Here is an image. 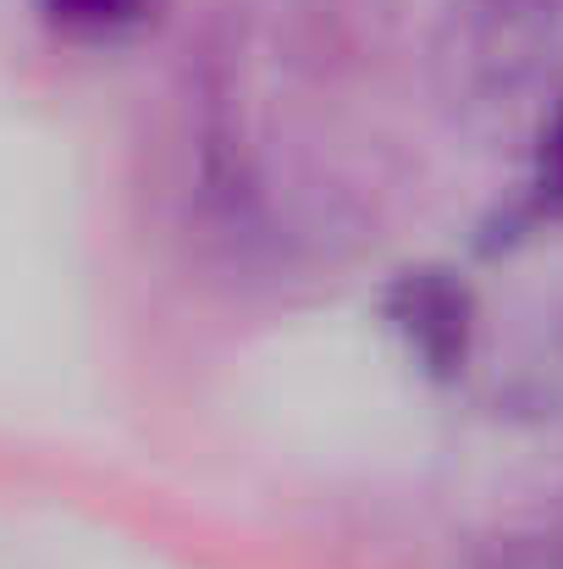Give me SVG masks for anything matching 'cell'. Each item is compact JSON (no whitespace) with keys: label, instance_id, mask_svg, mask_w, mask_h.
I'll return each instance as SVG.
<instances>
[{"label":"cell","instance_id":"1","mask_svg":"<svg viewBox=\"0 0 563 569\" xmlns=\"http://www.w3.org/2000/svg\"><path fill=\"white\" fill-rule=\"evenodd\" d=\"M365 22L354 0L249 6L204 72V172L221 204L288 221L338 204Z\"/></svg>","mask_w":563,"mask_h":569},{"label":"cell","instance_id":"2","mask_svg":"<svg viewBox=\"0 0 563 569\" xmlns=\"http://www.w3.org/2000/svg\"><path fill=\"white\" fill-rule=\"evenodd\" d=\"M431 67L470 128L525 139L563 94V0H453Z\"/></svg>","mask_w":563,"mask_h":569},{"label":"cell","instance_id":"3","mask_svg":"<svg viewBox=\"0 0 563 569\" xmlns=\"http://www.w3.org/2000/svg\"><path fill=\"white\" fill-rule=\"evenodd\" d=\"M531 150V189L547 210H563V94L525 128L520 139Z\"/></svg>","mask_w":563,"mask_h":569},{"label":"cell","instance_id":"4","mask_svg":"<svg viewBox=\"0 0 563 569\" xmlns=\"http://www.w3.org/2000/svg\"><path fill=\"white\" fill-rule=\"evenodd\" d=\"M144 0H44V11L61 22V28H78V33H105V28H122Z\"/></svg>","mask_w":563,"mask_h":569}]
</instances>
